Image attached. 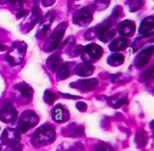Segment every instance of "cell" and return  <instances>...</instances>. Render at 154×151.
Masks as SVG:
<instances>
[{
  "label": "cell",
  "instance_id": "ba28073f",
  "mask_svg": "<svg viewBox=\"0 0 154 151\" xmlns=\"http://www.w3.org/2000/svg\"><path fill=\"white\" fill-rule=\"evenodd\" d=\"M22 149L21 145L17 143L15 145L8 146V148L6 149L4 151H22Z\"/></svg>",
  "mask_w": 154,
  "mask_h": 151
},
{
  "label": "cell",
  "instance_id": "8992f818",
  "mask_svg": "<svg viewBox=\"0 0 154 151\" xmlns=\"http://www.w3.org/2000/svg\"><path fill=\"white\" fill-rule=\"evenodd\" d=\"M52 117L57 123H63L69 119L68 110L61 105H56L52 111Z\"/></svg>",
  "mask_w": 154,
  "mask_h": 151
},
{
  "label": "cell",
  "instance_id": "9c48e42d",
  "mask_svg": "<svg viewBox=\"0 0 154 151\" xmlns=\"http://www.w3.org/2000/svg\"><path fill=\"white\" fill-rule=\"evenodd\" d=\"M6 48V46L4 43L0 42V51H4Z\"/></svg>",
  "mask_w": 154,
  "mask_h": 151
},
{
  "label": "cell",
  "instance_id": "5b68a950",
  "mask_svg": "<svg viewBox=\"0 0 154 151\" xmlns=\"http://www.w3.org/2000/svg\"><path fill=\"white\" fill-rule=\"evenodd\" d=\"M17 116V111L10 105L7 104L0 110V120L4 123L14 121Z\"/></svg>",
  "mask_w": 154,
  "mask_h": 151
},
{
  "label": "cell",
  "instance_id": "277c9868",
  "mask_svg": "<svg viewBox=\"0 0 154 151\" xmlns=\"http://www.w3.org/2000/svg\"><path fill=\"white\" fill-rule=\"evenodd\" d=\"M23 52L22 48L14 43L6 54V60L12 65L19 64L23 58Z\"/></svg>",
  "mask_w": 154,
  "mask_h": 151
},
{
  "label": "cell",
  "instance_id": "30bf717a",
  "mask_svg": "<svg viewBox=\"0 0 154 151\" xmlns=\"http://www.w3.org/2000/svg\"><path fill=\"white\" fill-rule=\"evenodd\" d=\"M25 11H20V13H19L18 14H17V17H22L24 14H25Z\"/></svg>",
  "mask_w": 154,
  "mask_h": 151
},
{
  "label": "cell",
  "instance_id": "7a4b0ae2",
  "mask_svg": "<svg viewBox=\"0 0 154 151\" xmlns=\"http://www.w3.org/2000/svg\"><path fill=\"white\" fill-rule=\"evenodd\" d=\"M54 135L55 132L52 128L49 126L40 128L35 132L32 138V143L38 144L49 143L54 138Z\"/></svg>",
  "mask_w": 154,
  "mask_h": 151
},
{
  "label": "cell",
  "instance_id": "3957f363",
  "mask_svg": "<svg viewBox=\"0 0 154 151\" xmlns=\"http://www.w3.org/2000/svg\"><path fill=\"white\" fill-rule=\"evenodd\" d=\"M20 140V136L19 132L10 128L5 129L1 135V141L2 144L8 146L17 144Z\"/></svg>",
  "mask_w": 154,
  "mask_h": 151
},
{
  "label": "cell",
  "instance_id": "8fae6325",
  "mask_svg": "<svg viewBox=\"0 0 154 151\" xmlns=\"http://www.w3.org/2000/svg\"><path fill=\"white\" fill-rule=\"evenodd\" d=\"M12 0H0V3H5V2H8V1H10V2H11Z\"/></svg>",
  "mask_w": 154,
  "mask_h": 151
},
{
  "label": "cell",
  "instance_id": "6da1fadb",
  "mask_svg": "<svg viewBox=\"0 0 154 151\" xmlns=\"http://www.w3.org/2000/svg\"><path fill=\"white\" fill-rule=\"evenodd\" d=\"M39 119L32 111H26L21 116L17 129L22 132H27L31 127H33L38 122Z\"/></svg>",
  "mask_w": 154,
  "mask_h": 151
},
{
  "label": "cell",
  "instance_id": "52a82bcc",
  "mask_svg": "<svg viewBox=\"0 0 154 151\" xmlns=\"http://www.w3.org/2000/svg\"><path fill=\"white\" fill-rule=\"evenodd\" d=\"M17 91L20 94V97H22L23 101H28L31 99L32 90L31 89L26 85H20L17 86Z\"/></svg>",
  "mask_w": 154,
  "mask_h": 151
}]
</instances>
